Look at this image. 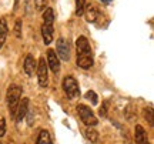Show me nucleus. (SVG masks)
<instances>
[{"mask_svg":"<svg viewBox=\"0 0 154 144\" xmlns=\"http://www.w3.org/2000/svg\"><path fill=\"white\" fill-rule=\"evenodd\" d=\"M77 113H79V116L82 118V121L84 123L87 127H93V126H96V124L99 123V120L94 116V113L90 110V107H87V106L79 104L77 106Z\"/></svg>","mask_w":154,"mask_h":144,"instance_id":"4","label":"nucleus"},{"mask_svg":"<svg viewBox=\"0 0 154 144\" xmlns=\"http://www.w3.org/2000/svg\"><path fill=\"white\" fill-rule=\"evenodd\" d=\"M86 99L90 100L93 106H96V104H97V101H99V99H97V96H96V93H94V91H87V93H86Z\"/></svg>","mask_w":154,"mask_h":144,"instance_id":"18","label":"nucleus"},{"mask_svg":"<svg viewBox=\"0 0 154 144\" xmlns=\"http://www.w3.org/2000/svg\"><path fill=\"white\" fill-rule=\"evenodd\" d=\"M84 5H86L84 0H76V14L77 16H83V13H84Z\"/></svg>","mask_w":154,"mask_h":144,"instance_id":"17","label":"nucleus"},{"mask_svg":"<svg viewBox=\"0 0 154 144\" xmlns=\"http://www.w3.org/2000/svg\"><path fill=\"white\" fill-rule=\"evenodd\" d=\"M42 36H43L44 44H50L53 41V24H46L42 26Z\"/></svg>","mask_w":154,"mask_h":144,"instance_id":"11","label":"nucleus"},{"mask_svg":"<svg viewBox=\"0 0 154 144\" xmlns=\"http://www.w3.org/2000/svg\"><path fill=\"white\" fill-rule=\"evenodd\" d=\"M99 17V10L94 7V6H88L87 10H86V20L88 23H94Z\"/></svg>","mask_w":154,"mask_h":144,"instance_id":"13","label":"nucleus"},{"mask_svg":"<svg viewBox=\"0 0 154 144\" xmlns=\"http://www.w3.org/2000/svg\"><path fill=\"white\" fill-rule=\"evenodd\" d=\"M34 5H36L37 10H43L44 5H46V0H34Z\"/></svg>","mask_w":154,"mask_h":144,"instance_id":"22","label":"nucleus"},{"mask_svg":"<svg viewBox=\"0 0 154 144\" xmlns=\"http://www.w3.org/2000/svg\"><path fill=\"white\" fill-rule=\"evenodd\" d=\"M46 63L49 64L50 70L54 73V74H57V73L60 72V59H59L57 54H56V50H53V49L47 50V59H46Z\"/></svg>","mask_w":154,"mask_h":144,"instance_id":"7","label":"nucleus"},{"mask_svg":"<svg viewBox=\"0 0 154 144\" xmlns=\"http://www.w3.org/2000/svg\"><path fill=\"white\" fill-rule=\"evenodd\" d=\"M29 104H30V100L27 99V97H24V99L20 100V103H19V106H17V111H16V121H22L23 118L26 117V114H27L29 111Z\"/></svg>","mask_w":154,"mask_h":144,"instance_id":"8","label":"nucleus"},{"mask_svg":"<svg viewBox=\"0 0 154 144\" xmlns=\"http://www.w3.org/2000/svg\"><path fill=\"white\" fill-rule=\"evenodd\" d=\"M76 51H77V66L87 70L93 66V51H91V46L88 43L87 37L80 36L76 41Z\"/></svg>","mask_w":154,"mask_h":144,"instance_id":"1","label":"nucleus"},{"mask_svg":"<svg viewBox=\"0 0 154 144\" xmlns=\"http://www.w3.org/2000/svg\"><path fill=\"white\" fill-rule=\"evenodd\" d=\"M86 137H87L91 143H97V140H99V133H97L96 130L88 127L87 130H86Z\"/></svg>","mask_w":154,"mask_h":144,"instance_id":"16","label":"nucleus"},{"mask_svg":"<svg viewBox=\"0 0 154 144\" xmlns=\"http://www.w3.org/2000/svg\"><path fill=\"white\" fill-rule=\"evenodd\" d=\"M146 120H149V124L153 127V107H149L146 110Z\"/></svg>","mask_w":154,"mask_h":144,"instance_id":"20","label":"nucleus"},{"mask_svg":"<svg viewBox=\"0 0 154 144\" xmlns=\"http://www.w3.org/2000/svg\"><path fill=\"white\" fill-rule=\"evenodd\" d=\"M36 72H37V78L40 87H47V84H49V73H47V63L44 60V57L38 59Z\"/></svg>","mask_w":154,"mask_h":144,"instance_id":"5","label":"nucleus"},{"mask_svg":"<svg viewBox=\"0 0 154 144\" xmlns=\"http://www.w3.org/2000/svg\"><path fill=\"white\" fill-rule=\"evenodd\" d=\"M56 54L63 61H67L70 59V43H69V40L64 39V37H60L57 40V43H56Z\"/></svg>","mask_w":154,"mask_h":144,"instance_id":"6","label":"nucleus"},{"mask_svg":"<svg viewBox=\"0 0 154 144\" xmlns=\"http://www.w3.org/2000/svg\"><path fill=\"white\" fill-rule=\"evenodd\" d=\"M53 22H54V11H53L51 7H49V9H46L43 13V23H46V24H53Z\"/></svg>","mask_w":154,"mask_h":144,"instance_id":"15","label":"nucleus"},{"mask_svg":"<svg viewBox=\"0 0 154 144\" xmlns=\"http://www.w3.org/2000/svg\"><path fill=\"white\" fill-rule=\"evenodd\" d=\"M6 134V120L0 116V137H3Z\"/></svg>","mask_w":154,"mask_h":144,"instance_id":"21","label":"nucleus"},{"mask_svg":"<svg viewBox=\"0 0 154 144\" xmlns=\"http://www.w3.org/2000/svg\"><path fill=\"white\" fill-rule=\"evenodd\" d=\"M22 94H23V89L17 84H10V87L7 89L6 93V99H7V107H9V113L10 117L14 118L16 117V111H17V106L22 100Z\"/></svg>","mask_w":154,"mask_h":144,"instance_id":"2","label":"nucleus"},{"mask_svg":"<svg viewBox=\"0 0 154 144\" xmlns=\"http://www.w3.org/2000/svg\"><path fill=\"white\" fill-rule=\"evenodd\" d=\"M134 139H136V144H150L149 136L146 133L141 126H136V133H134Z\"/></svg>","mask_w":154,"mask_h":144,"instance_id":"10","label":"nucleus"},{"mask_svg":"<svg viewBox=\"0 0 154 144\" xmlns=\"http://www.w3.org/2000/svg\"><path fill=\"white\" fill-rule=\"evenodd\" d=\"M23 69H24V73L27 76H33L36 69H37V61L33 57V54H27L26 59H24V64H23Z\"/></svg>","mask_w":154,"mask_h":144,"instance_id":"9","label":"nucleus"},{"mask_svg":"<svg viewBox=\"0 0 154 144\" xmlns=\"http://www.w3.org/2000/svg\"><path fill=\"white\" fill-rule=\"evenodd\" d=\"M37 144H53L47 130H42L40 131V134H38V137H37Z\"/></svg>","mask_w":154,"mask_h":144,"instance_id":"14","label":"nucleus"},{"mask_svg":"<svg viewBox=\"0 0 154 144\" xmlns=\"http://www.w3.org/2000/svg\"><path fill=\"white\" fill-rule=\"evenodd\" d=\"M63 90L69 99H76L80 96V87L77 84L76 78L72 77V76H67V77L63 78Z\"/></svg>","mask_w":154,"mask_h":144,"instance_id":"3","label":"nucleus"},{"mask_svg":"<svg viewBox=\"0 0 154 144\" xmlns=\"http://www.w3.org/2000/svg\"><path fill=\"white\" fill-rule=\"evenodd\" d=\"M101 2H104V3H109V2H111V0H101Z\"/></svg>","mask_w":154,"mask_h":144,"instance_id":"23","label":"nucleus"},{"mask_svg":"<svg viewBox=\"0 0 154 144\" xmlns=\"http://www.w3.org/2000/svg\"><path fill=\"white\" fill-rule=\"evenodd\" d=\"M14 34L16 37H22V20H16V26H14Z\"/></svg>","mask_w":154,"mask_h":144,"instance_id":"19","label":"nucleus"},{"mask_svg":"<svg viewBox=\"0 0 154 144\" xmlns=\"http://www.w3.org/2000/svg\"><path fill=\"white\" fill-rule=\"evenodd\" d=\"M9 33V27H7V22L5 17H0V47L5 44L6 37Z\"/></svg>","mask_w":154,"mask_h":144,"instance_id":"12","label":"nucleus"}]
</instances>
